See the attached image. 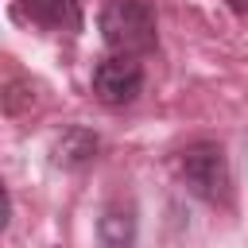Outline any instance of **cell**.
<instances>
[{"label": "cell", "instance_id": "7", "mask_svg": "<svg viewBox=\"0 0 248 248\" xmlns=\"http://www.w3.org/2000/svg\"><path fill=\"white\" fill-rule=\"evenodd\" d=\"M229 8H232L236 16H248V0H229Z\"/></svg>", "mask_w": 248, "mask_h": 248}, {"label": "cell", "instance_id": "6", "mask_svg": "<svg viewBox=\"0 0 248 248\" xmlns=\"http://www.w3.org/2000/svg\"><path fill=\"white\" fill-rule=\"evenodd\" d=\"M97 136L89 132V128H66L62 132V140L54 143V163L58 167H66V170H78V167H85L89 159H97Z\"/></svg>", "mask_w": 248, "mask_h": 248}, {"label": "cell", "instance_id": "5", "mask_svg": "<svg viewBox=\"0 0 248 248\" xmlns=\"http://www.w3.org/2000/svg\"><path fill=\"white\" fill-rule=\"evenodd\" d=\"M97 236L105 248H132L136 244V209L128 202H112L97 217Z\"/></svg>", "mask_w": 248, "mask_h": 248}, {"label": "cell", "instance_id": "3", "mask_svg": "<svg viewBox=\"0 0 248 248\" xmlns=\"http://www.w3.org/2000/svg\"><path fill=\"white\" fill-rule=\"evenodd\" d=\"M143 93V66L128 54H108L93 66V97L108 108H124Z\"/></svg>", "mask_w": 248, "mask_h": 248}, {"label": "cell", "instance_id": "2", "mask_svg": "<svg viewBox=\"0 0 248 248\" xmlns=\"http://www.w3.org/2000/svg\"><path fill=\"white\" fill-rule=\"evenodd\" d=\"M182 178L202 202H213V205L229 202V159L221 143H209V140L190 143L182 151Z\"/></svg>", "mask_w": 248, "mask_h": 248}, {"label": "cell", "instance_id": "4", "mask_svg": "<svg viewBox=\"0 0 248 248\" xmlns=\"http://www.w3.org/2000/svg\"><path fill=\"white\" fill-rule=\"evenodd\" d=\"M16 19L39 23L46 31H81V0H19Z\"/></svg>", "mask_w": 248, "mask_h": 248}, {"label": "cell", "instance_id": "1", "mask_svg": "<svg viewBox=\"0 0 248 248\" xmlns=\"http://www.w3.org/2000/svg\"><path fill=\"white\" fill-rule=\"evenodd\" d=\"M101 39L116 54H147L159 43V23L147 0H108L101 8Z\"/></svg>", "mask_w": 248, "mask_h": 248}]
</instances>
